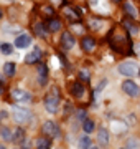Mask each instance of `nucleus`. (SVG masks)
Instances as JSON below:
<instances>
[{
  "instance_id": "1",
  "label": "nucleus",
  "mask_w": 140,
  "mask_h": 149,
  "mask_svg": "<svg viewBox=\"0 0 140 149\" xmlns=\"http://www.w3.org/2000/svg\"><path fill=\"white\" fill-rule=\"evenodd\" d=\"M109 43L112 47L114 52L122 55H127L132 52V43H130V38L125 32H120V30H112L110 35H109Z\"/></svg>"
},
{
  "instance_id": "2",
  "label": "nucleus",
  "mask_w": 140,
  "mask_h": 149,
  "mask_svg": "<svg viewBox=\"0 0 140 149\" xmlns=\"http://www.w3.org/2000/svg\"><path fill=\"white\" fill-rule=\"evenodd\" d=\"M59 100H61V96H59V90H58V88H53V90L46 95V98H45V108H46V111L51 113V114L58 113Z\"/></svg>"
},
{
  "instance_id": "3",
  "label": "nucleus",
  "mask_w": 140,
  "mask_h": 149,
  "mask_svg": "<svg viewBox=\"0 0 140 149\" xmlns=\"http://www.w3.org/2000/svg\"><path fill=\"white\" fill-rule=\"evenodd\" d=\"M13 119H15L18 124H25L32 119V111L30 109H25V108L15 106L13 108Z\"/></svg>"
},
{
  "instance_id": "4",
  "label": "nucleus",
  "mask_w": 140,
  "mask_h": 149,
  "mask_svg": "<svg viewBox=\"0 0 140 149\" xmlns=\"http://www.w3.org/2000/svg\"><path fill=\"white\" fill-rule=\"evenodd\" d=\"M119 73L132 78V76H137V74H139V66H137V63H134V61H125V63L119 65Z\"/></svg>"
},
{
  "instance_id": "5",
  "label": "nucleus",
  "mask_w": 140,
  "mask_h": 149,
  "mask_svg": "<svg viewBox=\"0 0 140 149\" xmlns=\"http://www.w3.org/2000/svg\"><path fill=\"white\" fill-rule=\"evenodd\" d=\"M12 100L16 103H32V95L27 90L15 88V90L12 91Z\"/></svg>"
},
{
  "instance_id": "6",
  "label": "nucleus",
  "mask_w": 140,
  "mask_h": 149,
  "mask_svg": "<svg viewBox=\"0 0 140 149\" xmlns=\"http://www.w3.org/2000/svg\"><path fill=\"white\" fill-rule=\"evenodd\" d=\"M41 131H43L45 136H48V138H59V128H58V124L53 121H46L43 124V128H41Z\"/></svg>"
},
{
  "instance_id": "7",
  "label": "nucleus",
  "mask_w": 140,
  "mask_h": 149,
  "mask_svg": "<svg viewBox=\"0 0 140 149\" xmlns=\"http://www.w3.org/2000/svg\"><path fill=\"white\" fill-rule=\"evenodd\" d=\"M122 90H124V93L125 95H129V96H139V93H140V88H139V85L135 83V81H132V80H127V81H124L122 83Z\"/></svg>"
},
{
  "instance_id": "8",
  "label": "nucleus",
  "mask_w": 140,
  "mask_h": 149,
  "mask_svg": "<svg viewBox=\"0 0 140 149\" xmlns=\"http://www.w3.org/2000/svg\"><path fill=\"white\" fill-rule=\"evenodd\" d=\"M74 37H73V33L69 32H63L61 35V47L65 48V50H71V48L74 47Z\"/></svg>"
},
{
  "instance_id": "9",
  "label": "nucleus",
  "mask_w": 140,
  "mask_h": 149,
  "mask_svg": "<svg viewBox=\"0 0 140 149\" xmlns=\"http://www.w3.org/2000/svg\"><path fill=\"white\" fill-rule=\"evenodd\" d=\"M81 47L86 53H94L96 52V40L91 37H84L81 40Z\"/></svg>"
},
{
  "instance_id": "10",
  "label": "nucleus",
  "mask_w": 140,
  "mask_h": 149,
  "mask_svg": "<svg viewBox=\"0 0 140 149\" xmlns=\"http://www.w3.org/2000/svg\"><path fill=\"white\" fill-rule=\"evenodd\" d=\"M63 12H65V17L71 22V23H78V22H79V12H76V7L74 8H73V7H65Z\"/></svg>"
},
{
  "instance_id": "11",
  "label": "nucleus",
  "mask_w": 140,
  "mask_h": 149,
  "mask_svg": "<svg viewBox=\"0 0 140 149\" xmlns=\"http://www.w3.org/2000/svg\"><path fill=\"white\" fill-rule=\"evenodd\" d=\"M97 141H99V144L101 146H109V131L106 128H101L97 129Z\"/></svg>"
},
{
  "instance_id": "12",
  "label": "nucleus",
  "mask_w": 140,
  "mask_h": 149,
  "mask_svg": "<svg viewBox=\"0 0 140 149\" xmlns=\"http://www.w3.org/2000/svg\"><path fill=\"white\" fill-rule=\"evenodd\" d=\"M40 58H41V52H40V48H35L32 53H28L27 56H25V61H27L28 65H35V63H38Z\"/></svg>"
},
{
  "instance_id": "13",
  "label": "nucleus",
  "mask_w": 140,
  "mask_h": 149,
  "mask_svg": "<svg viewBox=\"0 0 140 149\" xmlns=\"http://www.w3.org/2000/svg\"><path fill=\"white\" fill-rule=\"evenodd\" d=\"M35 146H36V149H51V138H48V136L36 138Z\"/></svg>"
},
{
  "instance_id": "14",
  "label": "nucleus",
  "mask_w": 140,
  "mask_h": 149,
  "mask_svg": "<svg viewBox=\"0 0 140 149\" xmlns=\"http://www.w3.org/2000/svg\"><path fill=\"white\" fill-rule=\"evenodd\" d=\"M71 95L74 96V98H81L82 95H84V86H82V83H79V81H76V83H73L69 88Z\"/></svg>"
},
{
  "instance_id": "15",
  "label": "nucleus",
  "mask_w": 140,
  "mask_h": 149,
  "mask_svg": "<svg viewBox=\"0 0 140 149\" xmlns=\"http://www.w3.org/2000/svg\"><path fill=\"white\" fill-rule=\"evenodd\" d=\"M30 43H32V38L23 33V35H20V37H16L15 47L16 48H27V47H30Z\"/></svg>"
},
{
  "instance_id": "16",
  "label": "nucleus",
  "mask_w": 140,
  "mask_h": 149,
  "mask_svg": "<svg viewBox=\"0 0 140 149\" xmlns=\"http://www.w3.org/2000/svg\"><path fill=\"white\" fill-rule=\"evenodd\" d=\"M46 74H48V66L43 63H38V81H40V85L46 83Z\"/></svg>"
},
{
  "instance_id": "17",
  "label": "nucleus",
  "mask_w": 140,
  "mask_h": 149,
  "mask_svg": "<svg viewBox=\"0 0 140 149\" xmlns=\"http://www.w3.org/2000/svg\"><path fill=\"white\" fill-rule=\"evenodd\" d=\"M127 124H125L124 121H112V131L115 134H122V133H125L127 131Z\"/></svg>"
},
{
  "instance_id": "18",
  "label": "nucleus",
  "mask_w": 140,
  "mask_h": 149,
  "mask_svg": "<svg viewBox=\"0 0 140 149\" xmlns=\"http://www.w3.org/2000/svg\"><path fill=\"white\" fill-rule=\"evenodd\" d=\"M33 32L36 33L38 37H41V38L48 37V28L45 27L43 23H35V25H33Z\"/></svg>"
},
{
  "instance_id": "19",
  "label": "nucleus",
  "mask_w": 140,
  "mask_h": 149,
  "mask_svg": "<svg viewBox=\"0 0 140 149\" xmlns=\"http://www.w3.org/2000/svg\"><path fill=\"white\" fill-rule=\"evenodd\" d=\"M12 141L15 144H23V141H25V131H23V128H16L13 131V139Z\"/></svg>"
},
{
  "instance_id": "20",
  "label": "nucleus",
  "mask_w": 140,
  "mask_h": 149,
  "mask_svg": "<svg viewBox=\"0 0 140 149\" xmlns=\"http://www.w3.org/2000/svg\"><path fill=\"white\" fill-rule=\"evenodd\" d=\"M92 146V139L89 138V136H82V138H79V141H78V148L79 149H89Z\"/></svg>"
},
{
  "instance_id": "21",
  "label": "nucleus",
  "mask_w": 140,
  "mask_h": 149,
  "mask_svg": "<svg viewBox=\"0 0 140 149\" xmlns=\"http://www.w3.org/2000/svg\"><path fill=\"white\" fill-rule=\"evenodd\" d=\"M0 138L3 141H12L13 139V131H10V128H7V126H2L0 128Z\"/></svg>"
},
{
  "instance_id": "22",
  "label": "nucleus",
  "mask_w": 140,
  "mask_h": 149,
  "mask_svg": "<svg viewBox=\"0 0 140 149\" xmlns=\"http://www.w3.org/2000/svg\"><path fill=\"white\" fill-rule=\"evenodd\" d=\"M82 129H84L86 134H91L92 131L96 129V123L92 121V119H84V121H82Z\"/></svg>"
},
{
  "instance_id": "23",
  "label": "nucleus",
  "mask_w": 140,
  "mask_h": 149,
  "mask_svg": "<svg viewBox=\"0 0 140 149\" xmlns=\"http://www.w3.org/2000/svg\"><path fill=\"white\" fill-rule=\"evenodd\" d=\"M104 27V20H101V18H91L89 20V28H92V30H101V28Z\"/></svg>"
},
{
  "instance_id": "24",
  "label": "nucleus",
  "mask_w": 140,
  "mask_h": 149,
  "mask_svg": "<svg viewBox=\"0 0 140 149\" xmlns=\"http://www.w3.org/2000/svg\"><path fill=\"white\" fill-rule=\"evenodd\" d=\"M40 12H41V15L43 17H46V18H53V15H54V8L53 7H49V5H41L40 7Z\"/></svg>"
},
{
  "instance_id": "25",
  "label": "nucleus",
  "mask_w": 140,
  "mask_h": 149,
  "mask_svg": "<svg viewBox=\"0 0 140 149\" xmlns=\"http://www.w3.org/2000/svg\"><path fill=\"white\" fill-rule=\"evenodd\" d=\"M59 28H61V22H59L58 18H51V20L48 22V30L49 32H58Z\"/></svg>"
},
{
  "instance_id": "26",
  "label": "nucleus",
  "mask_w": 140,
  "mask_h": 149,
  "mask_svg": "<svg viewBox=\"0 0 140 149\" xmlns=\"http://www.w3.org/2000/svg\"><path fill=\"white\" fill-rule=\"evenodd\" d=\"M15 63H10V61H7L5 65H3V73L7 74V76H13L15 74Z\"/></svg>"
},
{
  "instance_id": "27",
  "label": "nucleus",
  "mask_w": 140,
  "mask_h": 149,
  "mask_svg": "<svg viewBox=\"0 0 140 149\" xmlns=\"http://www.w3.org/2000/svg\"><path fill=\"white\" fill-rule=\"evenodd\" d=\"M124 10H125V13H127V15H130L132 18H137V10H135V7L132 5L130 2H127V3L124 5Z\"/></svg>"
},
{
  "instance_id": "28",
  "label": "nucleus",
  "mask_w": 140,
  "mask_h": 149,
  "mask_svg": "<svg viewBox=\"0 0 140 149\" xmlns=\"http://www.w3.org/2000/svg\"><path fill=\"white\" fill-rule=\"evenodd\" d=\"M127 149H140V141L137 138L127 139Z\"/></svg>"
},
{
  "instance_id": "29",
  "label": "nucleus",
  "mask_w": 140,
  "mask_h": 149,
  "mask_svg": "<svg viewBox=\"0 0 140 149\" xmlns=\"http://www.w3.org/2000/svg\"><path fill=\"white\" fill-rule=\"evenodd\" d=\"M0 52H2L3 55H12L13 47H12L10 43H0Z\"/></svg>"
},
{
  "instance_id": "30",
  "label": "nucleus",
  "mask_w": 140,
  "mask_h": 149,
  "mask_svg": "<svg viewBox=\"0 0 140 149\" xmlns=\"http://www.w3.org/2000/svg\"><path fill=\"white\" fill-rule=\"evenodd\" d=\"M79 80H81V81H87V83H89V81H91V74L87 73L86 70H82V71H79Z\"/></svg>"
},
{
  "instance_id": "31",
  "label": "nucleus",
  "mask_w": 140,
  "mask_h": 149,
  "mask_svg": "<svg viewBox=\"0 0 140 149\" xmlns=\"http://www.w3.org/2000/svg\"><path fill=\"white\" fill-rule=\"evenodd\" d=\"M78 119H82V121L87 119V118H86V111H84V109H79V111H78Z\"/></svg>"
},
{
  "instance_id": "32",
  "label": "nucleus",
  "mask_w": 140,
  "mask_h": 149,
  "mask_svg": "<svg viewBox=\"0 0 140 149\" xmlns=\"http://www.w3.org/2000/svg\"><path fill=\"white\" fill-rule=\"evenodd\" d=\"M2 93H3V88H2V85H0V95H2Z\"/></svg>"
},
{
  "instance_id": "33",
  "label": "nucleus",
  "mask_w": 140,
  "mask_h": 149,
  "mask_svg": "<svg viewBox=\"0 0 140 149\" xmlns=\"http://www.w3.org/2000/svg\"><path fill=\"white\" fill-rule=\"evenodd\" d=\"M97 0H89V3H96Z\"/></svg>"
},
{
  "instance_id": "34",
  "label": "nucleus",
  "mask_w": 140,
  "mask_h": 149,
  "mask_svg": "<svg viewBox=\"0 0 140 149\" xmlns=\"http://www.w3.org/2000/svg\"><path fill=\"white\" fill-rule=\"evenodd\" d=\"M112 2H115V3H120V2H122V0H112Z\"/></svg>"
},
{
  "instance_id": "35",
  "label": "nucleus",
  "mask_w": 140,
  "mask_h": 149,
  "mask_svg": "<svg viewBox=\"0 0 140 149\" xmlns=\"http://www.w3.org/2000/svg\"><path fill=\"white\" fill-rule=\"evenodd\" d=\"M0 149H5V146H3V144H0Z\"/></svg>"
},
{
  "instance_id": "36",
  "label": "nucleus",
  "mask_w": 140,
  "mask_h": 149,
  "mask_svg": "<svg viewBox=\"0 0 140 149\" xmlns=\"http://www.w3.org/2000/svg\"><path fill=\"white\" fill-rule=\"evenodd\" d=\"M89 149H99V148H94V146H91V148H89Z\"/></svg>"
},
{
  "instance_id": "37",
  "label": "nucleus",
  "mask_w": 140,
  "mask_h": 149,
  "mask_svg": "<svg viewBox=\"0 0 140 149\" xmlns=\"http://www.w3.org/2000/svg\"><path fill=\"white\" fill-rule=\"evenodd\" d=\"M0 18H2V8H0Z\"/></svg>"
},
{
  "instance_id": "38",
  "label": "nucleus",
  "mask_w": 140,
  "mask_h": 149,
  "mask_svg": "<svg viewBox=\"0 0 140 149\" xmlns=\"http://www.w3.org/2000/svg\"><path fill=\"white\" fill-rule=\"evenodd\" d=\"M0 83H2V76H0Z\"/></svg>"
},
{
  "instance_id": "39",
  "label": "nucleus",
  "mask_w": 140,
  "mask_h": 149,
  "mask_svg": "<svg viewBox=\"0 0 140 149\" xmlns=\"http://www.w3.org/2000/svg\"><path fill=\"white\" fill-rule=\"evenodd\" d=\"M22 149H27V148H22Z\"/></svg>"
},
{
  "instance_id": "40",
  "label": "nucleus",
  "mask_w": 140,
  "mask_h": 149,
  "mask_svg": "<svg viewBox=\"0 0 140 149\" xmlns=\"http://www.w3.org/2000/svg\"><path fill=\"white\" fill-rule=\"evenodd\" d=\"M120 149H124V148H120Z\"/></svg>"
}]
</instances>
